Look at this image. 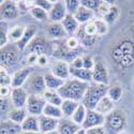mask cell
I'll list each match as a JSON object with an SVG mask.
<instances>
[{
  "label": "cell",
  "mask_w": 134,
  "mask_h": 134,
  "mask_svg": "<svg viewBox=\"0 0 134 134\" xmlns=\"http://www.w3.org/2000/svg\"><path fill=\"white\" fill-rule=\"evenodd\" d=\"M108 56L116 68L128 71L134 68V39L121 37L115 41L108 49Z\"/></svg>",
  "instance_id": "6da1fadb"
},
{
  "label": "cell",
  "mask_w": 134,
  "mask_h": 134,
  "mask_svg": "<svg viewBox=\"0 0 134 134\" xmlns=\"http://www.w3.org/2000/svg\"><path fill=\"white\" fill-rule=\"evenodd\" d=\"M89 87L87 82H83L77 79L66 80L64 85L57 91L63 100H72V101H83L84 96Z\"/></svg>",
  "instance_id": "7a4b0ae2"
},
{
  "label": "cell",
  "mask_w": 134,
  "mask_h": 134,
  "mask_svg": "<svg viewBox=\"0 0 134 134\" xmlns=\"http://www.w3.org/2000/svg\"><path fill=\"white\" fill-rule=\"evenodd\" d=\"M127 114L125 110L120 108H115L110 111L108 115L105 116V124L104 129L106 134H119L125 130L127 127Z\"/></svg>",
  "instance_id": "3957f363"
},
{
  "label": "cell",
  "mask_w": 134,
  "mask_h": 134,
  "mask_svg": "<svg viewBox=\"0 0 134 134\" xmlns=\"http://www.w3.org/2000/svg\"><path fill=\"white\" fill-rule=\"evenodd\" d=\"M108 88L106 85H102V84H97L93 83L91 85H89L87 91L84 96L83 99V105L87 108V109H96L98 103L101 101V100L107 96V91Z\"/></svg>",
  "instance_id": "277c9868"
},
{
  "label": "cell",
  "mask_w": 134,
  "mask_h": 134,
  "mask_svg": "<svg viewBox=\"0 0 134 134\" xmlns=\"http://www.w3.org/2000/svg\"><path fill=\"white\" fill-rule=\"evenodd\" d=\"M19 49L17 48L16 44L13 45H7L4 47L1 48V52H0V62H1V66L5 69H9V68H12L14 66L17 62H18V59H19Z\"/></svg>",
  "instance_id": "5b68a950"
},
{
  "label": "cell",
  "mask_w": 134,
  "mask_h": 134,
  "mask_svg": "<svg viewBox=\"0 0 134 134\" xmlns=\"http://www.w3.org/2000/svg\"><path fill=\"white\" fill-rule=\"evenodd\" d=\"M47 102L44 99L43 94H29L28 101H27V111L32 115L40 117L43 115L44 108H45Z\"/></svg>",
  "instance_id": "8992f818"
},
{
  "label": "cell",
  "mask_w": 134,
  "mask_h": 134,
  "mask_svg": "<svg viewBox=\"0 0 134 134\" xmlns=\"http://www.w3.org/2000/svg\"><path fill=\"white\" fill-rule=\"evenodd\" d=\"M29 54H37L39 56L41 55H48L53 52V45L43 37H36L31 41V43L26 48Z\"/></svg>",
  "instance_id": "52a82bcc"
},
{
  "label": "cell",
  "mask_w": 134,
  "mask_h": 134,
  "mask_svg": "<svg viewBox=\"0 0 134 134\" xmlns=\"http://www.w3.org/2000/svg\"><path fill=\"white\" fill-rule=\"evenodd\" d=\"M26 87L27 92H30V94H43L47 90L45 79L41 74H31L26 82Z\"/></svg>",
  "instance_id": "ba28073f"
},
{
  "label": "cell",
  "mask_w": 134,
  "mask_h": 134,
  "mask_svg": "<svg viewBox=\"0 0 134 134\" xmlns=\"http://www.w3.org/2000/svg\"><path fill=\"white\" fill-rule=\"evenodd\" d=\"M92 81L97 84L108 85V72L106 66L103 63V60L97 57L94 59V66L92 69Z\"/></svg>",
  "instance_id": "9c48e42d"
},
{
  "label": "cell",
  "mask_w": 134,
  "mask_h": 134,
  "mask_svg": "<svg viewBox=\"0 0 134 134\" xmlns=\"http://www.w3.org/2000/svg\"><path fill=\"white\" fill-rule=\"evenodd\" d=\"M0 15L3 20H12L19 16V9L15 1H3L0 7Z\"/></svg>",
  "instance_id": "30bf717a"
},
{
  "label": "cell",
  "mask_w": 134,
  "mask_h": 134,
  "mask_svg": "<svg viewBox=\"0 0 134 134\" xmlns=\"http://www.w3.org/2000/svg\"><path fill=\"white\" fill-rule=\"evenodd\" d=\"M105 124V116L99 114L98 111H96L94 109H88L87 110V116L86 119L83 124V128L85 130L88 129H92V128H97V127H102Z\"/></svg>",
  "instance_id": "8fae6325"
},
{
  "label": "cell",
  "mask_w": 134,
  "mask_h": 134,
  "mask_svg": "<svg viewBox=\"0 0 134 134\" xmlns=\"http://www.w3.org/2000/svg\"><path fill=\"white\" fill-rule=\"evenodd\" d=\"M38 32V27L36 25L33 24H30L28 26H26V29H25V32L23 37H21V39L15 43L17 48L20 51V52H25L26 48L28 47V45L31 43V41L36 38V35Z\"/></svg>",
  "instance_id": "7c38bea8"
},
{
  "label": "cell",
  "mask_w": 134,
  "mask_h": 134,
  "mask_svg": "<svg viewBox=\"0 0 134 134\" xmlns=\"http://www.w3.org/2000/svg\"><path fill=\"white\" fill-rule=\"evenodd\" d=\"M28 92L25 88H13L12 93H11V101L15 108H23L25 105H27L28 101Z\"/></svg>",
  "instance_id": "4fadbf2b"
},
{
  "label": "cell",
  "mask_w": 134,
  "mask_h": 134,
  "mask_svg": "<svg viewBox=\"0 0 134 134\" xmlns=\"http://www.w3.org/2000/svg\"><path fill=\"white\" fill-rule=\"evenodd\" d=\"M68 12H66V8L64 1H57L53 5V9L48 13V18L53 23H60L64 19Z\"/></svg>",
  "instance_id": "5bb4252c"
},
{
  "label": "cell",
  "mask_w": 134,
  "mask_h": 134,
  "mask_svg": "<svg viewBox=\"0 0 134 134\" xmlns=\"http://www.w3.org/2000/svg\"><path fill=\"white\" fill-rule=\"evenodd\" d=\"M45 32L46 36L53 40H62L68 35L61 23H53V21L45 26Z\"/></svg>",
  "instance_id": "9a60e30c"
},
{
  "label": "cell",
  "mask_w": 134,
  "mask_h": 134,
  "mask_svg": "<svg viewBox=\"0 0 134 134\" xmlns=\"http://www.w3.org/2000/svg\"><path fill=\"white\" fill-rule=\"evenodd\" d=\"M31 72H32V68H30V66H28V68H23V69L16 71L12 77V85H11V87L19 88L23 85H25L31 75Z\"/></svg>",
  "instance_id": "2e32d148"
},
{
  "label": "cell",
  "mask_w": 134,
  "mask_h": 134,
  "mask_svg": "<svg viewBox=\"0 0 134 134\" xmlns=\"http://www.w3.org/2000/svg\"><path fill=\"white\" fill-rule=\"evenodd\" d=\"M39 122H40V132L44 134L57 130L59 125V119H55L52 117L42 115L39 117Z\"/></svg>",
  "instance_id": "e0dca14e"
},
{
  "label": "cell",
  "mask_w": 134,
  "mask_h": 134,
  "mask_svg": "<svg viewBox=\"0 0 134 134\" xmlns=\"http://www.w3.org/2000/svg\"><path fill=\"white\" fill-rule=\"evenodd\" d=\"M52 74H54L55 76L59 77L61 80L66 81L69 79V76L71 75L70 74V65L64 60H59L52 66Z\"/></svg>",
  "instance_id": "ac0fdd59"
},
{
  "label": "cell",
  "mask_w": 134,
  "mask_h": 134,
  "mask_svg": "<svg viewBox=\"0 0 134 134\" xmlns=\"http://www.w3.org/2000/svg\"><path fill=\"white\" fill-rule=\"evenodd\" d=\"M80 129H81V126L75 124L73 120L62 118L59 120L57 131L59 132V134H75Z\"/></svg>",
  "instance_id": "d6986e66"
},
{
  "label": "cell",
  "mask_w": 134,
  "mask_h": 134,
  "mask_svg": "<svg viewBox=\"0 0 134 134\" xmlns=\"http://www.w3.org/2000/svg\"><path fill=\"white\" fill-rule=\"evenodd\" d=\"M94 16V12L91 10H89L83 5H81V8L79 9V11L76 12V14L74 15L75 19L79 21V24L81 25H85V24H88L90 23V20L93 18Z\"/></svg>",
  "instance_id": "ffe728a7"
},
{
  "label": "cell",
  "mask_w": 134,
  "mask_h": 134,
  "mask_svg": "<svg viewBox=\"0 0 134 134\" xmlns=\"http://www.w3.org/2000/svg\"><path fill=\"white\" fill-rule=\"evenodd\" d=\"M23 132L21 126L11 120H4L1 121L0 125V134H18Z\"/></svg>",
  "instance_id": "44dd1931"
},
{
  "label": "cell",
  "mask_w": 134,
  "mask_h": 134,
  "mask_svg": "<svg viewBox=\"0 0 134 134\" xmlns=\"http://www.w3.org/2000/svg\"><path fill=\"white\" fill-rule=\"evenodd\" d=\"M61 24L64 28V30L66 31V33L68 35H74V33L77 32V30H79L80 28V24L79 21H77L75 19V17L71 14H66V16L64 17V19L61 21Z\"/></svg>",
  "instance_id": "7402d4cb"
},
{
  "label": "cell",
  "mask_w": 134,
  "mask_h": 134,
  "mask_svg": "<svg viewBox=\"0 0 134 134\" xmlns=\"http://www.w3.org/2000/svg\"><path fill=\"white\" fill-rule=\"evenodd\" d=\"M76 38L79 39L80 43L82 44V45H84L85 47H92L97 42V37H90L85 32L84 25L80 26L79 30H77V32H76Z\"/></svg>",
  "instance_id": "603a6c76"
},
{
  "label": "cell",
  "mask_w": 134,
  "mask_h": 134,
  "mask_svg": "<svg viewBox=\"0 0 134 134\" xmlns=\"http://www.w3.org/2000/svg\"><path fill=\"white\" fill-rule=\"evenodd\" d=\"M44 79H45L46 88L48 89V90H54V91H58L59 89L64 85V83H65L64 80L59 79V77L55 76L52 73L46 74L45 76H44Z\"/></svg>",
  "instance_id": "cb8c5ba5"
},
{
  "label": "cell",
  "mask_w": 134,
  "mask_h": 134,
  "mask_svg": "<svg viewBox=\"0 0 134 134\" xmlns=\"http://www.w3.org/2000/svg\"><path fill=\"white\" fill-rule=\"evenodd\" d=\"M114 103L115 102H113L111 100L106 96V97H104L101 101H100L99 103H98V105H97V107H96V111H98L99 114H101V115H104V116H106V115H108L110 111H113L115 108H114Z\"/></svg>",
  "instance_id": "d4e9b609"
},
{
  "label": "cell",
  "mask_w": 134,
  "mask_h": 134,
  "mask_svg": "<svg viewBox=\"0 0 134 134\" xmlns=\"http://www.w3.org/2000/svg\"><path fill=\"white\" fill-rule=\"evenodd\" d=\"M21 129L25 132H40L39 117L32 115L28 116L26 120L21 124Z\"/></svg>",
  "instance_id": "484cf974"
},
{
  "label": "cell",
  "mask_w": 134,
  "mask_h": 134,
  "mask_svg": "<svg viewBox=\"0 0 134 134\" xmlns=\"http://www.w3.org/2000/svg\"><path fill=\"white\" fill-rule=\"evenodd\" d=\"M8 117H9V120L21 126V124H23V122L26 120V118L28 117L27 110L24 108H13V109L10 110Z\"/></svg>",
  "instance_id": "4316f807"
},
{
  "label": "cell",
  "mask_w": 134,
  "mask_h": 134,
  "mask_svg": "<svg viewBox=\"0 0 134 134\" xmlns=\"http://www.w3.org/2000/svg\"><path fill=\"white\" fill-rule=\"evenodd\" d=\"M70 74L72 76H74L75 79L83 81V82H87L89 83L90 81H92V71L90 70H86V69H74L70 65Z\"/></svg>",
  "instance_id": "83f0119b"
},
{
  "label": "cell",
  "mask_w": 134,
  "mask_h": 134,
  "mask_svg": "<svg viewBox=\"0 0 134 134\" xmlns=\"http://www.w3.org/2000/svg\"><path fill=\"white\" fill-rule=\"evenodd\" d=\"M43 97L46 100V102L48 104H52V105H55V106H59V107L62 105L63 99L61 98V96L57 91L48 90L47 89V90L43 93Z\"/></svg>",
  "instance_id": "f1b7e54d"
},
{
  "label": "cell",
  "mask_w": 134,
  "mask_h": 134,
  "mask_svg": "<svg viewBox=\"0 0 134 134\" xmlns=\"http://www.w3.org/2000/svg\"><path fill=\"white\" fill-rule=\"evenodd\" d=\"M79 105H80L79 103L75 102V101H72V100H63L62 105L60 106L63 116L64 117H72L73 114L75 113L76 108L79 107Z\"/></svg>",
  "instance_id": "f546056e"
},
{
  "label": "cell",
  "mask_w": 134,
  "mask_h": 134,
  "mask_svg": "<svg viewBox=\"0 0 134 134\" xmlns=\"http://www.w3.org/2000/svg\"><path fill=\"white\" fill-rule=\"evenodd\" d=\"M43 115H44V116H47V117L55 118V119H60V118H62V116H63L62 110H61V107L55 106V105H52V104H48V103L46 104L45 108H44Z\"/></svg>",
  "instance_id": "4dcf8cb0"
},
{
  "label": "cell",
  "mask_w": 134,
  "mask_h": 134,
  "mask_svg": "<svg viewBox=\"0 0 134 134\" xmlns=\"http://www.w3.org/2000/svg\"><path fill=\"white\" fill-rule=\"evenodd\" d=\"M87 108L83 105V104H80L79 107L76 108L75 113L73 114V116L71 117L72 120L75 122V124H77L79 126H83L84 121L86 119V116H87Z\"/></svg>",
  "instance_id": "1f68e13d"
},
{
  "label": "cell",
  "mask_w": 134,
  "mask_h": 134,
  "mask_svg": "<svg viewBox=\"0 0 134 134\" xmlns=\"http://www.w3.org/2000/svg\"><path fill=\"white\" fill-rule=\"evenodd\" d=\"M122 94H124V89H122V87L119 85H114V86L108 88L107 97L113 102H119L122 98Z\"/></svg>",
  "instance_id": "d6a6232c"
},
{
  "label": "cell",
  "mask_w": 134,
  "mask_h": 134,
  "mask_svg": "<svg viewBox=\"0 0 134 134\" xmlns=\"http://www.w3.org/2000/svg\"><path fill=\"white\" fill-rule=\"evenodd\" d=\"M119 15H120V10H119V8H118L117 5H115V4H113V5L110 7L108 13L103 17V19L106 21L107 24H114L115 21L118 19Z\"/></svg>",
  "instance_id": "836d02e7"
},
{
  "label": "cell",
  "mask_w": 134,
  "mask_h": 134,
  "mask_svg": "<svg viewBox=\"0 0 134 134\" xmlns=\"http://www.w3.org/2000/svg\"><path fill=\"white\" fill-rule=\"evenodd\" d=\"M25 29H26V27H23V26L13 27L11 30H9V40L17 43L21 39V37H23L24 32H25Z\"/></svg>",
  "instance_id": "e575fe53"
},
{
  "label": "cell",
  "mask_w": 134,
  "mask_h": 134,
  "mask_svg": "<svg viewBox=\"0 0 134 134\" xmlns=\"http://www.w3.org/2000/svg\"><path fill=\"white\" fill-rule=\"evenodd\" d=\"M30 13H31L33 18H36L40 21H44V20L49 19L48 18V12H46V11H44L43 9H41L39 7H36V5L30 10Z\"/></svg>",
  "instance_id": "d590c367"
},
{
  "label": "cell",
  "mask_w": 134,
  "mask_h": 134,
  "mask_svg": "<svg viewBox=\"0 0 134 134\" xmlns=\"http://www.w3.org/2000/svg\"><path fill=\"white\" fill-rule=\"evenodd\" d=\"M93 24L97 28V33L98 36H104L108 31V24L103 19V18H97L93 19Z\"/></svg>",
  "instance_id": "8d00e7d4"
},
{
  "label": "cell",
  "mask_w": 134,
  "mask_h": 134,
  "mask_svg": "<svg viewBox=\"0 0 134 134\" xmlns=\"http://www.w3.org/2000/svg\"><path fill=\"white\" fill-rule=\"evenodd\" d=\"M64 3H65V8H66L68 14H71L73 16L76 14V12L79 11V9L82 5L81 1H79V0H65Z\"/></svg>",
  "instance_id": "74e56055"
},
{
  "label": "cell",
  "mask_w": 134,
  "mask_h": 134,
  "mask_svg": "<svg viewBox=\"0 0 134 134\" xmlns=\"http://www.w3.org/2000/svg\"><path fill=\"white\" fill-rule=\"evenodd\" d=\"M9 41V30H8V26L4 21L1 20V28H0V46L4 47L7 46Z\"/></svg>",
  "instance_id": "f35d334b"
},
{
  "label": "cell",
  "mask_w": 134,
  "mask_h": 134,
  "mask_svg": "<svg viewBox=\"0 0 134 134\" xmlns=\"http://www.w3.org/2000/svg\"><path fill=\"white\" fill-rule=\"evenodd\" d=\"M0 85L1 86H10L12 85V79L9 75L5 68L1 66L0 68Z\"/></svg>",
  "instance_id": "ab89813d"
},
{
  "label": "cell",
  "mask_w": 134,
  "mask_h": 134,
  "mask_svg": "<svg viewBox=\"0 0 134 134\" xmlns=\"http://www.w3.org/2000/svg\"><path fill=\"white\" fill-rule=\"evenodd\" d=\"M81 4L94 12V11H98L101 1L100 0H81Z\"/></svg>",
  "instance_id": "60d3db41"
},
{
  "label": "cell",
  "mask_w": 134,
  "mask_h": 134,
  "mask_svg": "<svg viewBox=\"0 0 134 134\" xmlns=\"http://www.w3.org/2000/svg\"><path fill=\"white\" fill-rule=\"evenodd\" d=\"M65 45L70 51H77V48L81 45V43L76 37H70L65 40Z\"/></svg>",
  "instance_id": "b9f144b4"
},
{
  "label": "cell",
  "mask_w": 134,
  "mask_h": 134,
  "mask_svg": "<svg viewBox=\"0 0 134 134\" xmlns=\"http://www.w3.org/2000/svg\"><path fill=\"white\" fill-rule=\"evenodd\" d=\"M111 5H113V1H101V4H100L97 12L101 16L104 17L108 13V11H109Z\"/></svg>",
  "instance_id": "7bdbcfd3"
},
{
  "label": "cell",
  "mask_w": 134,
  "mask_h": 134,
  "mask_svg": "<svg viewBox=\"0 0 134 134\" xmlns=\"http://www.w3.org/2000/svg\"><path fill=\"white\" fill-rule=\"evenodd\" d=\"M35 4L36 7H39L41 9H43L44 11L49 13V11L53 9V5L54 3L52 1H48V0H36L35 1Z\"/></svg>",
  "instance_id": "ee69618b"
},
{
  "label": "cell",
  "mask_w": 134,
  "mask_h": 134,
  "mask_svg": "<svg viewBox=\"0 0 134 134\" xmlns=\"http://www.w3.org/2000/svg\"><path fill=\"white\" fill-rule=\"evenodd\" d=\"M83 58V64H84V69L86 70H90L92 71L93 66H94V59H92V57L90 55H85Z\"/></svg>",
  "instance_id": "f6af8a7d"
},
{
  "label": "cell",
  "mask_w": 134,
  "mask_h": 134,
  "mask_svg": "<svg viewBox=\"0 0 134 134\" xmlns=\"http://www.w3.org/2000/svg\"><path fill=\"white\" fill-rule=\"evenodd\" d=\"M84 30L85 32L87 33L88 36H90V37H97L98 36V33H97V28L93 24V21H90V23H88V24H85L84 25Z\"/></svg>",
  "instance_id": "bcb514c9"
},
{
  "label": "cell",
  "mask_w": 134,
  "mask_h": 134,
  "mask_svg": "<svg viewBox=\"0 0 134 134\" xmlns=\"http://www.w3.org/2000/svg\"><path fill=\"white\" fill-rule=\"evenodd\" d=\"M71 66L74 69H83L84 68V64H83V58L82 57H76L72 60Z\"/></svg>",
  "instance_id": "7dc6e473"
},
{
  "label": "cell",
  "mask_w": 134,
  "mask_h": 134,
  "mask_svg": "<svg viewBox=\"0 0 134 134\" xmlns=\"http://www.w3.org/2000/svg\"><path fill=\"white\" fill-rule=\"evenodd\" d=\"M86 131H87V134H106V131L103 127H97L92 129H88Z\"/></svg>",
  "instance_id": "c3c4849f"
},
{
  "label": "cell",
  "mask_w": 134,
  "mask_h": 134,
  "mask_svg": "<svg viewBox=\"0 0 134 134\" xmlns=\"http://www.w3.org/2000/svg\"><path fill=\"white\" fill-rule=\"evenodd\" d=\"M10 93H12V90L10 89L9 86H1V88H0V96H1V98H7L9 97Z\"/></svg>",
  "instance_id": "681fc988"
},
{
  "label": "cell",
  "mask_w": 134,
  "mask_h": 134,
  "mask_svg": "<svg viewBox=\"0 0 134 134\" xmlns=\"http://www.w3.org/2000/svg\"><path fill=\"white\" fill-rule=\"evenodd\" d=\"M48 63V58H47V55H41L39 56V59H38V64L41 66H45Z\"/></svg>",
  "instance_id": "f907efd6"
},
{
  "label": "cell",
  "mask_w": 134,
  "mask_h": 134,
  "mask_svg": "<svg viewBox=\"0 0 134 134\" xmlns=\"http://www.w3.org/2000/svg\"><path fill=\"white\" fill-rule=\"evenodd\" d=\"M38 59H39V55H37V54H29L28 58H27V61L30 64H35V63H38Z\"/></svg>",
  "instance_id": "816d5d0a"
},
{
  "label": "cell",
  "mask_w": 134,
  "mask_h": 134,
  "mask_svg": "<svg viewBox=\"0 0 134 134\" xmlns=\"http://www.w3.org/2000/svg\"><path fill=\"white\" fill-rule=\"evenodd\" d=\"M0 104H1V111H4L9 107V101L7 100V98H1Z\"/></svg>",
  "instance_id": "f5cc1de1"
},
{
  "label": "cell",
  "mask_w": 134,
  "mask_h": 134,
  "mask_svg": "<svg viewBox=\"0 0 134 134\" xmlns=\"http://www.w3.org/2000/svg\"><path fill=\"white\" fill-rule=\"evenodd\" d=\"M75 134H87V131L84 129V128H81L79 131H77Z\"/></svg>",
  "instance_id": "db71d44e"
},
{
  "label": "cell",
  "mask_w": 134,
  "mask_h": 134,
  "mask_svg": "<svg viewBox=\"0 0 134 134\" xmlns=\"http://www.w3.org/2000/svg\"><path fill=\"white\" fill-rule=\"evenodd\" d=\"M21 134H42V133L41 132H25V131H23Z\"/></svg>",
  "instance_id": "11a10c76"
},
{
  "label": "cell",
  "mask_w": 134,
  "mask_h": 134,
  "mask_svg": "<svg viewBox=\"0 0 134 134\" xmlns=\"http://www.w3.org/2000/svg\"><path fill=\"white\" fill-rule=\"evenodd\" d=\"M44 134H59V132L56 130V131H52V132H48V133H44Z\"/></svg>",
  "instance_id": "9f6ffc18"
},
{
  "label": "cell",
  "mask_w": 134,
  "mask_h": 134,
  "mask_svg": "<svg viewBox=\"0 0 134 134\" xmlns=\"http://www.w3.org/2000/svg\"><path fill=\"white\" fill-rule=\"evenodd\" d=\"M132 89H133V91H134V79L132 81Z\"/></svg>",
  "instance_id": "6f0895ef"
},
{
  "label": "cell",
  "mask_w": 134,
  "mask_h": 134,
  "mask_svg": "<svg viewBox=\"0 0 134 134\" xmlns=\"http://www.w3.org/2000/svg\"><path fill=\"white\" fill-rule=\"evenodd\" d=\"M122 134H127V133H122Z\"/></svg>",
  "instance_id": "680465c9"
}]
</instances>
